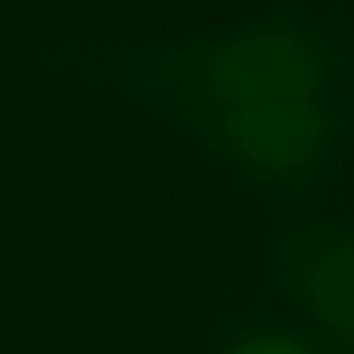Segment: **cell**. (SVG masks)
<instances>
[{
  "mask_svg": "<svg viewBox=\"0 0 354 354\" xmlns=\"http://www.w3.org/2000/svg\"><path fill=\"white\" fill-rule=\"evenodd\" d=\"M209 354H324V351L282 316H255V320H244L240 328H232V335L221 339Z\"/></svg>",
  "mask_w": 354,
  "mask_h": 354,
  "instance_id": "cell-4",
  "label": "cell"
},
{
  "mask_svg": "<svg viewBox=\"0 0 354 354\" xmlns=\"http://www.w3.org/2000/svg\"><path fill=\"white\" fill-rule=\"evenodd\" d=\"M351 130H354V107H351Z\"/></svg>",
  "mask_w": 354,
  "mask_h": 354,
  "instance_id": "cell-5",
  "label": "cell"
},
{
  "mask_svg": "<svg viewBox=\"0 0 354 354\" xmlns=\"http://www.w3.org/2000/svg\"><path fill=\"white\" fill-rule=\"evenodd\" d=\"M270 270L286 305L354 354V217L282 221L270 240Z\"/></svg>",
  "mask_w": 354,
  "mask_h": 354,
  "instance_id": "cell-3",
  "label": "cell"
},
{
  "mask_svg": "<svg viewBox=\"0 0 354 354\" xmlns=\"http://www.w3.org/2000/svg\"><path fill=\"white\" fill-rule=\"evenodd\" d=\"M126 236L80 194L0 191V354H122Z\"/></svg>",
  "mask_w": 354,
  "mask_h": 354,
  "instance_id": "cell-2",
  "label": "cell"
},
{
  "mask_svg": "<svg viewBox=\"0 0 354 354\" xmlns=\"http://www.w3.org/2000/svg\"><path fill=\"white\" fill-rule=\"evenodd\" d=\"M118 80L225 171L270 198H313L351 168L354 50L305 8L194 42L122 46Z\"/></svg>",
  "mask_w": 354,
  "mask_h": 354,
  "instance_id": "cell-1",
  "label": "cell"
}]
</instances>
